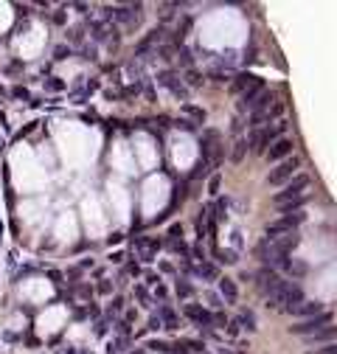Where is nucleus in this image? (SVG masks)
I'll return each mask as SVG.
<instances>
[{
  "mask_svg": "<svg viewBox=\"0 0 337 354\" xmlns=\"http://www.w3.org/2000/svg\"><path fill=\"white\" fill-rule=\"evenodd\" d=\"M146 287H158V276H155V273H149V276H146Z\"/></svg>",
  "mask_w": 337,
  "mask_h": 354,
  "instance_id": "nucleus-39",
  "label": "nucleus"
},
{
  "mask_svg": "<svg viewBox=\"0 0 337 354\" xmlns=\"http://www.w3.org/2000/svg\"><path fill=\"white\" fill-rule=\"evenodd\" d=\"M180 62H183V65H191V62H194V54H191L188 48H180Z\"/></svg>",
  "mask_w": 337,
  "mask_h": 354,
  "instance_id": "nucleus-34",
  "label": "nucleus"
},
{
  "mask_svg": "<svg viewBox=\"0 0 337 354\" xmlns=\"http://www.w3.org/2000/svg\"><path fill=\"white\" fill-rule=\"evenodd\" d=\"M306 220V214L303 211H289V214H281L275 222L267 225V239H278V236H289L295 234V228L301 225Z\"/></svg>",
  "mask_w": 337,
  "mask_h": 354,
  "instance_id": "nucleus-3",
  "label": "nucleus"
},
{
  "mask_svg": "<svg viewBox=\"0 0 337 354\" xmlns=\"http://www.w3.org/2000/svg\"><path fill=\"white\" fill-rule=\"evenodd\" d=\"M258 85H261V79H256V76H253V73H236V76H233V82H230V93H233V96H239V99H242L244 93L256 90Z\"/></svg>",
  "mask_w": 337,
  "mask_h": 354,
  "instance_id": "nucleus-9",
  "label": "nucleus"
},
{
  "mask_svg": "<svg viewBox=\"0 0 337 354\" xmlns=\"http://www.w3.org/2000/svg\"><path fill=\"white\" fill-rule=\"evenodd\" d=\"M306 354H337V343H329V346L315 348V351H306Z\"/></svg>",
  "mask_w": 337,
  "mask_h": 354,
  "instance_id": "nucleus-33",
  "label": "nucleus"
},
{
  "mask_svg": "<svg viewBox=\"0 0 337 354\" xmlns=\"http://www.w3.org/2000/svg\"><path fill=\"white\" fill-rule=\"evenodd\" d=\"M158 85L166 87V90H172L177 99H186V85L177 79V73H174V71H160L158 73Z\"/></svg>",
  "mask_w": 337,
  "mask_h": 354,
  "instance_id": "nucleus-10",
  "label": "nucleus"
},
{
  "mask_svg": "<svg viewBox=\"0 0 337 354\" xmlns=\"http://www.w3.org/2000/svg\"><path fill=\"white\" fill-rule=\"evenodd\" d=\"M298 169H301V160H298V157H287V160L275 163V169L267 174V183L270 186H284V183L292 180Z\"/></svg>",
  "mask_w": 337,
  "mask_h": 354,
  "instance_id": "nucleus-6",
  "label": "nucleus"
},
{
  "mask_svg": "<svg viewBox=\"0 0 337 354\" xmlns=\"http://www.w3.org/2000/svg\"><path fill=\"white\" fill-rule=\"evenodd\" d=\"M186 318L191 320V323H197V326H211L214 323V315H211L202 304H186Z\"/></svg>",
  "mask_w": 337,
  "mask_h": 354,
  "instance_id": "nucleus-12",
  "label": "nucleus"
},
{
  "mask_svg": "<svg viewBox=\"0 0 337 354\" xmlns=\"http://www.w3.org/2000/svg\"><path fill=\"white\" fill-rule=\"evenodd\" d=\"M331 320H334V315H331V312H320V315H315V318L298 320L295 326H289V332H292V334H301V337H312L315 332H320V329L331 326Z\"/></svg>",
  "mask_w": 337,
  "mask_h": 354,
  "instance_id": "nucleus-4",
  "label": "nucleus"
},
{
  "mask_svg": "<svg viewBox=\"0 0 337 354\" xmlns=\"http://www.w3.org/2000/svg\"><path fill=\"white\" fill-rule=\"evenodd\" d=\"M320 312H323V304H320V301H303V304H298V306L292 309V315H301V318L306 320V318H315V315H320Z\"/></svg>",
  "mask_w": 337,
  "mask_h": 354,
  "instance_id": "nucleus-15",
  "label": "nucleus"
},
{
  "mask_svg": "<svg viewBox=\"0 0 337 354\" xmlns=\"http://www.w3.org/2000/svg\"><path fill=\"white\" fill-rule=\"evenodd\" d=\"M183 82H186L188 87H200V85H202V76H200V71H191V68H188Z\"/></svg>",
  "mask_w": 337,
  "mask_h": 354,
  "instance_id": "nucleus-25",
  "label": "nucleus"
},
{
  "mask_svg": "<svg viewBox=\"0 0 337 354\" xmlns=\"http://www.w3.org/2000/svg\"><path fill=\"white\" fill-rule=\"evenodd\" d=\"M309 343H323V346H329V343H337V326H326V329H320V332H315L312 337H309Z\"/></svg>",
  "mask_w": 337,
  "mask_h": 354,
  "instance_id": "nucleus-17",
  "label": "nucleus"
},
{
  "mask_svg": "<svg viewBox=\"0 0 337 354\" xmlns=\"http://www.w3.org/2000/svg\"><path fill=\"white\" fill-rule=\"evenodd\" d=\"M54 23H59V26H62V23H65V12H57V15H54Z\"/></svg>",
  "mask_w": 337,
  "mask_h": 354,
  "instance_id": "nucleus-43",
  "label": "nucleus"
},
{
  "mask_svg": "<svg viewBox=\"0 0 337 354\" xmlns=\"http://www.w3.org/2000/svg\"><path fill=\"white\" fill-rule=\"evenodd\" d=\"M135 298H138V301H141V304H149V290H146V287H141V284H138V287H135Z\"/></svg>",
  "mask_w": 337,
  "mask_h": 354,
  "instance_id": "nucleus-31",
  "label": "nucleus"
},
{
  "mask_svg": "<svg viewBox=\"0 0 337 354\" xmlns=\"http://www.w3.org/2000/svg\"><path fill=\"white\" fill-rule=\"evenodd\" d=\"M99 292H101V295H110V292H113V284H110V281H99Z\"/></svg>",
  "mask_w": 337,
  "mask_h": 354,
  "instance_id": "nucleus-36",
  "label": "nucleus"
},
{
  "mask_svg": "<svg viewBox=\"0 0 337 354\" xmlns=\"http://www.w3.org/2000/svg\"><path fill=\"white\" fill-rule=\"evenodd\" d=\"M239 329H242V326H239V320H230L228 332H230V334H239Z\"/></svg>",
  "mask_w": 337,
  "mask_h": 354,
  "instance_id": "nucleus-40",
  "label": "nucleus"
},
{
  "mask_svg": "<svg viewBox=\"0 0 337 354\" xmlns=\"http://www.w3.org/2000/svg\"><path fill=\"white\" fill-rule=\"evenodd\" d=\"M48 87H51V90H65V82H59V79L54 82V79H51V82H48Z\"/></svg>",
  "mask_w": 337,
  "mask_h": 354,
  "instance_id": "nucleus-38",
  "label": "nucleus"
},
{
  "mask_svg": "<svg viewBox=\"0 0 337 354\" xmlns=\"http://www.w3.org/2000/svg\"><path fill=\"white\" fill-rule=\"evenodd\" d=\"M219 186H222V174H214L208 180V194H211V197H216V194H219Z\"/></svg>",
  "mask_w": 337,
  "mask_h": 354,
  "instance_id": "nucleus-28",
  "label": "nucleus"
},
{
  "mask_svg": "<svg viewBox=\"0 0 337 354\" xmlns=\"http://www.w3.org/2000/svg\"><path fill=\"white\" fill-rule=\"evenodd\" d=\"M141 15H144V6L141 3H132V6H118L113 9V20L121 26L124 31H135L141 26Z\"/></svg>",
  "mask_w": 337,
  "mask_h": 354,
  "instance_id": "nucleus-5",
  "label": "nucleus"
},
{
  "mask_svg": "<svg viewBox=\"0 0 337 354\" xmlns=\"http://www.w3.org/2000/svg\"><path fill=\"white\" fill-rule=\"evenodd\" d=\"M183 113H186L194 124H202V121H205V113H202L200 107H194V104H183Z\"/></svg>",
  "mask_w": 337,
  "mask_h": 354,
  "instance_id": "nucleus-22",
  "label": "nucleus"
},
{
  "mask_svg": "<svg viewBox=\"0 0 337 354\" xmlns=\"http://www.w3.org/2000/svg\"><path fill=\"white\" fill-rule=\"evenodd\" d=\"M71 57V48H68V45H57V48H54V59H57V62H62V59H68Z\"/></svg>",
  "mask_w": 337,
  "mask_h": 354,
  "instance_id": "nucleus-30",
  "label": "nucleus"
},
{
  "mask_svg": "<svg viewBox=\"0 0 337 354\" xmlns=\"http://www.w3.org/2000/svg\"><path fill=\"white\" fill-rule=\"evenodd\" d=\"M216 256H219V262H225V264H236L239 262V250H233V248H219Z\"/></svg>",
  "mask_w": 337,
  "mask_h": 354,
  "instance_id": "nucleus-21",
  "label": "nucleus"
},
{
  "mask_svg": "<svg viewBox=\"0 0 337 354\" xmlns=\"http://www.w3.org/2000/svg\"><path fill=\"white\" fill-rule=\"evenodd\" d=\"M177 15V3H163L160 6V20H174Z\"/></svg>",
  "mask_w": 337,
  "mask_h": 354,
  "instance_id": "nucleus-26",
  "label": "nucleus"
},
{
  "mask_svg": "<svg viewBox=\"0 0 337 354\" xmlns=\"http://www.w3.org/2000/svg\"><path fill=\"white\" fill-rule=\"evenodd\" d=\"M188 270H191V276L197 278H205V281H219V267L211 262H197V264H188Z\"/></svg>",
  "mask_w": 337,
  "mask_h": 354,
  "instance_id": "nucleus-13",
  "label": "nucleus"
},
{
  "mask_svg": "<svg viewBox=\"0 0 337 354\" xmlns=\"http://www.w3.org/2000/svg\"><path fill=\"white\" fill-rule=\"evenodd\" d=\"M146 348H155V351H169L172 346H166V343H160V340H152V343H146Z\"/></svg>",
  "mask_w": 337,
  "mask_h": 354,
  "instance_id": "nucleus-35",
  "label": "nucleus"
},
{
  "mask_svg": "<svg viewBox=\"0 0 337 354\" xmlns=\"http://www.w3.org/2000/svg\"><path fill=\"white\" fill-rule=\"evenodd\" d=\"M202 160L208 163L211 169H219V163H222V157H225V152H222V146H219V135L216 132H208L205 135V141H202Z\"/></svg>",
  "mask_w": 337,
  "mask_h": 354,
  "instance_id": "nucleus-7",
  "label": "nucleus"
},
{
  "mask_svg": "<svg viewBox=\"0 0 337 354\" xmlns=\"http://www.w3.org/2000/svg\"><path fill=\"white\" fill-rule=\"evenodd\" d=\"M180 234H183V228H180V225L169 228V239H180Z\"/></svg>",
  "mask_w": 337,
  "mask_h": 354,
  "instance_id": "nucleus-37",
  "label": "nucleus"
},
{
  "mask_svg": "<svg viewBox=\"0 0 337 354\" xmlns=\"http://www.w3.org/2000/svg\"><path fill=\"white\" fill-rule=\"evenodd\" d=\"M177 295L180 298H191L194 295V287L186 281V278H180V281H177Z\"/></svg>",
  "mask_w": 337,
  "mask_h": 354,
  "instance_id": "nucleus-27",
  "label": "nucleus"
},
{
  "mask_svg": "<svg viewBox=\"0 0 337 354\" xmlns=\"http://www.w3.org/2000/svg\"><path fill=\"white\" fill-rule=\"evenodd\" d=\"M292 138H278V141L270 146V152H267V160H273V163H281V160H287L289 155H292Z\"/></svg>",
  "mask_w": 337,
  "mask_h": 354,
  "instance_id": "nucleus-11",
  "label": "nucleus"
},
{
  "mask_svg": "<svg viewBox=\"0 0 337 354\" xmlns=\"http://www.w3.org/2000/svg\"><path fill=\"white\" fill-rule=\"evenodd\" d=\"M284 129H287V121H281V124H275V127H261L256 129V132L247 138V146L253 149V152H270V146H273L278 138H284Z\"/></svg>",
  "mask_w": 337,
  "mask_h": 354,
  "instance_id": "nucleus-2",
  "label": "nucleus"
},
{
  "mask_svg": "<svg viewBox=\"0 0 337 354\" xmlns=\"http://www.w3.org/2000/svg\"><path fill=\"white\" fill-rule=\"evenodd\" d=\"M247 141H233V146H230V160L233 163H242V157H244V152H247Z\"/></svg>",
  "mask_w": 337,
  "mask_h": 354,
  "instance_id": "nucleus-20",
  "label": "nucleus"
},
{
  "mask_svg": "<svg viewBox=\"0 0 337 354\" xmlns=\"http://www.w3.org/2000/svg\"><path fill=\"white\" fill-rule=\"evenodd\" d=\"M160 250V242L155 236H146V239L138 242V256H141V262H155V256Z\"/></svg>",
  "mask_w": 337,
  "mask_h": 354,
  "instance_id": "nucleus-14",
  "label": "nucleus"
},
{
  "mask_svg": "<svg viewBox=\"0 0 337 354\" xmlns=\"http://www.w3.org/2000/svg\"><path fill=\"white\" fill-rule=\"evenodd\" d=\"M85 34H87V29L85 26H71V29H68V40H71V43H85Z\"/></svg>",
  "mask_w": 337,
  "mask_h": 354,
  "instance_id": "nucleus-23",
  "label": "nucleus"
},
{
  "mask_svg": "<svg viewBox=\"0 0 337 354\" xmlns=\"http://www.w3.org/2000/svg\"><path fill=\"white\" fill-rule=\"evenodd\" d=\"M180 129H186V132H194V129L200 127V124H194V121H188V118H180V121H174Z\"/></svg>",
  "mask_w": 337,
  "mask_h": 354,
  "instance_id": "nucleus-32",
  "label": "nucleus"
},
{
  "mask_svg": "<svg viewBox=\"0 0 337 354\" xmlns=\"http://www.w3.org/2000/svg\"><path fill=\"white\" fill-rule=\"evenodd\" d=\"M73 9H76L79 15H87V9H90V6H87V3H76V6H73Z\"/></svg>",
  "mask_w": 337,
  "mask_h": 354,
  "instance_id": "nucleus-41",
  "label": "nucleus"
},
{
  "mask_svg": "<svg viewBox=\"0 0 337 354\" xmlns=\"http://www.w3.org/2000/svg\"><path fill=\"white\" fill-rule=\"evenodd\" d=\"M90 37H93L96 43H104V40H107V26H104V23H93V26H90Z\"/></svg>",
  "mask_w": 337,
  "mask_h": 354,
  "instance_id": "nucleus-24",
  "label": "nucleus"
},
{
  "mask_svg": "<svg viewBox=\"0 0 337 354\" xmlns=\"http://www.w3.org/2000/svg\"><path fill=\"white\" fill-rule=\"evenodd\" d=\"M225 211H228V200H219V203H216V222H222V220H228V214H225Z\"/></svg>",
  "mask_w": 337,
  "mask_h": 354,
  "instance_id": "nucleus-29",
  "label": "nucleus"
},
{
  "mask_svg": "<svg viewBox=\"0 0 337 354\" xmlns=\"http://www.w3.org/2000/svg\"><path fill=\"white\" fill-rule=\"evenodd\" d=\"M208 304H214L216 309H219V306H222V304H219V298H216V295H208Z\"/></svg>",
  "mask_w": 337,
  "mask_h": 354,
  "instance_id": "nucleus-44",
  "label": "nucleus"
},
{
  "mask_svg": "<svg viewBox=\"0 0 337 354\" xmlns=\"http://www.w3.org/2000/svg\"><path fill=\"white\" fill-rule=\"evenodd\" d=\"M12 93H15V96H20V99H29V93L23 90V87H15V90H12Z\"/></svg>",
  "mask_w": 337,
  "mask_h": 354,
  "instance_id": "nucleus-42",
  "label": "nucleus"
},
{
  "mask_svg": "<svg viewBox=\"0 0 337 354\" xmlns=\"http://www.w3.org/2000/svg\"><path fill=\"white\" fill-rule=\"evenodd\" d=\"M253 284H256L258 292H264V295L270 298V295H273V292L281 287V276L275 273L273 267H261V270L256 273V281H253Z\"/></svg>",
  "mask_w": 337,
  "mask_h": 354,
  "instance_id": "nucleus-8",
  "label": "nucleus"
},
{
  "mask_svg": "<svg viewBox=\"0 0 337 354\" xmlns=\"http://www.w3.org/2000/svg\"><path fill=\"white\" fill-rule=\"evenodd\" d=\"M236 320H239V326H244V329H256V315H253V309H239L236 312Z\"/></svg>",
  "mask_w": 337,
  "mask_h": 354,
  "instance_id": "nucleus-19",
  "label": "nucleus"
},
{
  "mask_svg": "<svg viewBox=\"0 0 337 354\" xmlns=\"http://www.w3.org/2000/svg\"><path fill=\"white\" fill-rule=\"evenodd\" d=\"M267 304L273 309H281V312H292L298 304H303V290L292 281H281V287L267 298Z\"/></svg>",
  "mask_w": 337,
  "mask_h": 354,
  "instance_id": "nucleus-1",
  "label": "nucleus"
},
{
  "mask_svg": "<svg viewBox=\"0 0 337 354\" xmlns=\"http://www.w3.org/2000/svg\"><path fill=\"white\" fill-rule=\"evenodd\" d=\"M219 292H222V298H225V301L236 304V298H239V287H236V281H233V278H228V276H222V278H219Z\"/></svg>",
  "mask_w": 337,
  "mask_h": 354,
  "instance_id": "nucleus-16",
  "label": "nucleus"
},
{
  "mask_svg": "<svg viewBox=\"0 0 337 354\" xmlns=\"http://www.w3.org/2000/svg\"><path fill=\"white\" fill-rule=\"evenodd\" d=\"M160 320L166 323V329H180V318L172 306H160Z\"/></svg>",
  "mask_w": 337,
  "mask_h": 354,
  "instance_id": "nucleus-18",
  "label": "nucleus"
}]
</instances>
